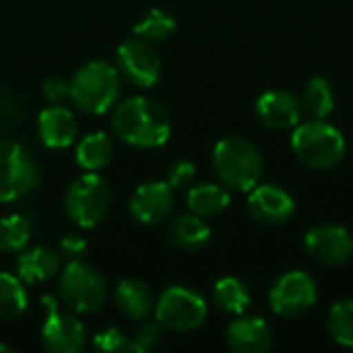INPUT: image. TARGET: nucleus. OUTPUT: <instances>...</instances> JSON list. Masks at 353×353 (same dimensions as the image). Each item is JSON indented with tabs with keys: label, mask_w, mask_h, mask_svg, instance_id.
Returning <instances> with one entry per match:
<instances>
[{
	"label": "nucleus",
	"mask_w": 353,
	"mask_h": 353,
	"mask_svg": "<svg viewBox=\"0 0 353 353\" xmlns=\"http://www.w3.org/2000/svg\"><path fill=\"white\" fill-rule=\"evenodd\" d=\"M112 128L126 145L155 149L168 143L172 134V120L163 105L149 97L134 95L116 108L112 116Z\"/></svg>",
	"instance_id": "obj_1"
},
{
	"label": "nucleus",
	"mask_w": 353,
	"mask_h": 353,
	"mask_svg": "<svg viewBox=\"0 0 353 353\" xmlns=\"http://www.w3.org/2000/svg\"><path fill=\"white\" fill-rule=\"evenodd\" d=\"M292 149L298 159L310 170L337 168L347 151L343 132L325 118H310L300 122L292 132Z\"/></svg>",
	"instance_id": "obj_2"
},
{
	"label": "nucleus",
	"mask_w": 353,
	"mask_h": 353,
	"mask_svg": "<svg viewBox=\"0 0 353 353\" xmlns=\"http://www.w3.org/2000/svg\"><path fill=\"white\" fill-rule=\"evenodd\" d=\"M213 168L223 186L250 192L263 178L265 161L259 147L244 137H225L213 147Z\"/></svg>",
	"instance_id": "obj_3"
},
{
	"label": "nucleus",
	"mask_w": 353,
	"mask_h": 353,
	"mask_svg": "<svg viewBox=\"0 0 353 353\" xmlns=\"http://www.w3.org/2000/svg\"><path fill=\"white\" fill-rule=\"evenodd\" d=\"M120 95V70L105 60L83 64L70 79L68 99L89 116H99L112 110Z\"/></svg>",
	"instance_id": "obj_4"
},
{
	"label": "nucleus",
	"mask_w": 353,
	"mask_h": 353,
	"mask_svg": "<svg viewBox=\"0 0 353 353\" xmlns=\"http://www.w3.org/2000/svg\"><path fill=\"white\" fill-rule=\"evenodd\" d=\"M58 294L68 310L77 314H91L103 306L108 285L99 271L83 261H70L60 275Z\"/></svg>",
	"instance_id": "obj_5"
},
{
	"label": "nucleus",
	"mask_w": 353,
	"mask_h": 353,
	"mask_svg": "<svg viewBox=\"0 0 353 353\" xmlns=\"http://www.w3.org/2000/svg\"><path fill=\"white\" fill-rule=\"evenodd\" d=\"M112 201L110 184L95 172L79 176L64 196V211L79 228L89 230L103 221Z\"/></svg>",
	"instance_id": "obj_6"
},
{
	"label": "nucleus",
	"mask_w": 353,
	"mask_h": 353,
	"mask_svg": "<svg viewBox=\"0 0 353 353\" xmlns=\"http://www.w3.org/2000/svg\"><path fill=\"white\" fill-rule=\"evenodd\" d=\"M155 319L161 327L178 333L199 329L207 321V302L194 290L184 285L168 288L155 302Z\"/></svg>",
	"instance_id": "obj_7"
},
{
	"label": "nucleus",
	"mask_w": 353,
	"mask_h": 353,
	"mask_svg": "<svg viewBox=\"0 0 353 353\" xmlns=\"http://www.w3.org/2000/svg\"><path fill=\"white\" fill-rule=\"evenodd\" d=\"M39 172L33 155L14 141H0V203H12L37 184Z\"/></svg>",
	"instance_id": "obj_8"
},
{
	"label": "nucleus",
	"mask_w": 353,
	"mask_h": 353,
	"mask_svg": "<svg viewBox=\"0 0 353 353\" xmlns=\"http://www.w3.org/2000/svg\"><path fill=\"white\" fill-rule=\"evenodd\" d=\"M319 300L314 279L304 271H288L269 290V304L277 316L296 319L306 314Z\"/></svg>",
	"instance_id": "obj_9"
},
{
	"label": "nucleus",
	"mask_w": 353,
	"mask_h": 353,
	"mask_svg": "<svg viewBox=\"0 0 353 353\" xmlns=\"http://www.w3.org/2000/svg\"><path fill=\"white\" fill-rule=\"evenodd\" d=\"M41 304L46 308V321L41 325V343L50 353H79L85 347L87 331L85 325L70 312L58 308L52 296H43Z\"/></svg>",
	"instance_id": "obj_10"
},
{
	"label": "nucleus",
	"mask_w": 353,
	"mask_h": 353,
	"mask_svg": "<svg viewBox=\"0 0 353 353\" xmlns=\"http://www.w3.org/2000/svg\"><path fill=\"white\" fill-rule=\"evenodd\" d=\"M116 64L120 74L134 87H153L161 72V60L147 39L130 37L120 43L116 52Z\"/></svg>",
	"instance_id": "obj_11"
},
{
	"label": "nucleus",
	"mask_w": 353,
	"mask_h": 353,
	"mask_svg": "<svg viewBox=\"0 0 353 353\" xmlns=\"http://www.w3.org/2000/svg\"><path fill=\"white\" fill-rule=\"evenodd\" d=\"M304 246L312 261L325 267H341L353 256L352 234L341 225H316L304 236Z\"/></svg>",
	"instance_id": "obj_12"
},
{
	"label": "nucleus",
	"mask_w": 353,
	"mask_h": 353,
	"mask_svg": "<svg viewBox=\"0 0 353 353\" xmlns=\"http://www.w3.org/2000/svg\"><path fill=\"white\" fill-rule=\"evenodd\" d=\"M130 213L143 225H157L165 221L174 209V190L168 182H145L130 196Z\"/></svg>",
	"instance_id": "obj_13"
},
{
	"label": "nucleus",
	"mask_w": 353,
	"mask_h": 353,
	"mask_svg": "<svg viewBox=\"0 0 353 353\" xmlns=\"http://www.w3.org/2000/svg\"><path fill=\"white\" fill-rule=\"evenodd\" d=\"M254 114L263 126L273 130H294L302 122L300 99L283 89L265 91L254 103Z\"/></svg>",
	"instance_id": "obj_14"
},
{
	"label": "nucleus",
	"mask_w": 353,
	"mask_h": 353,
	"mask_svg": "<svg viewBox=\"0 0 353 353\" xmlns=\"http://www.w3.org/2000/svg\"><path fill=\"white\" fill-rule=\"evenodd\" d=\"M294 199L275 184H256L248 192V213L263 225H283L294 215Z\"/></svg>",
	"instance_id": "obj_15"
},
{
	"label": "nucleus",
	"mask_w": 353,
	"mask_h": 353,
	"mask_svg": "<svg viewBox=\"0 0 353 353\" xmlns=\"http://www.w3.org/2000/svg\"><path fill=\"white\" fill-rule=\"evenodd\" d=\"M228 345L236 353H265L273 345V331L261 316L240 314L228 327Z\"/></svg>",
	"instance_id": "obj_16"
},
{
	"label": "nucleus",
	"mask_w": 353,
	"mask_h": 353,
	"mask_svg": "<svg viewBox=\"0 0 353 353\" xmlns=\"http://www.w3.org/2000/svg\"><path fill=\"white\" fill-rule=\"evenodd\" d=\"M79 132L77 118L60 103L43 108L37 116V134L50 149H66L74 143Z\"/></svg>",
	"instance_id": "obj_17"
},
{
	"label": "nucleus",
	"mask_w": 353,
	"mask_h": 353,
	"mask_svg": "<svg viewBox=\"0 0 353 353\" xmlns=\"http://www.w3.org/2000/svg\"><path fill=\"white\" fill-rule=\"evenodd\" d=\"M60 254L46 246H35L31 250H25L17 259V277L31 285L52 279L60 271Z\"/></svg>",
	"instance_id": "obj_18"
},
{
	"label": "nucleus",
	"mask_w": 353,
	"mask_h": 353,
	"mask_svg": "<svg viewBox=\"0 0 353 353\" xmlns=\"http://www.w3.org/2000/svg\"><path fill=\"white\" fill-rule=\"evenodd\" d=\"M116 306L118 310L132 321H145L153 308V294L149 285L141 279H122L116 288Z\"/></svg>",
	"instance_id": "obj_19"
},
{
	"label": "nucleus",
	"mask_w": 353,
	"mask_h": 353,
	"mask_svg": "<svg viewBox=\"0 0 353 353\" xmlns=\"http://www.w3.org/2000/svg\"><path fill=\"white\" fill-rule=\"evenodd\" d=\"M168 236H170L172 244L182 248V250H199V248H203L209 242L211 228L205 223V217L188 213V215L176 217L170 223Z\"/></svg>",
	"instance_id": "obj_20"
},
{
	"label": "nucleus",
	"mask_w": 353,
	"mask_h": 353,
	"mask_svg": "<svg viewBox=\"0 0 353 353\" xmlns=\"http://www.w3.org/2000/svg\"><path fill=\"white\" fill-rule=\"evenodd\" d=\"M114 157V141L105 132H91L77 145V165L85 172L103 170Z\"/></svg>",
	"instance_id": "obj_21"
},
{
	"label": "nucleus",
	"mask_w": 353,
	"mask_h": 353,
	"mask_svg": "<svg viewBox=\"0 0 353 353\" xmlns=\"http://www.w3.org/2000/svg\"><path fill=\"white\" fill-rule=\"evenodd\" d=\"M230 203H232V196H230L228 188H223L221 184L192 186L186 196V205H188L190 213H194L199 217H215V215L223 213L230 207Z\"/></svg>",
	"instance_id": "obj_22"
},
{
	"label": "nucleus",
	"mask_w": 353,
	"mask_h": 353,
	"mask_svg": "<svg viewBox=\"0 0 353 353\" xmlns=\"http://www.w3.org/2000/svg\"><path fill=\"white\" fill-rule=\"evenodd\" d=\"M213 300L219 310L240 316L252 302L248 285L238 277H221L213 288Z\"/></svg>",
	"instance_id": "obj_23"
},
{
	"label": "nucleus",
	"mask_w": 353,
	"mask_h": 353,
	"mask_svg": "<svg viewBox=\"0 0 353 353\" xmlns=\"http://www.w3.org/2000/svg\"><path fill=\"white\" fill-rule=\"evenodd\" d=\"M300 105L302 112L310 114V118H327L335 108V93L331 83L323 77H312L302 89Z\"/></svg>",
	"instance_id": "obj_24"
},
{
	"label": "nucleus",
	"mask_w": 353,
	"mask_h": 353,
	"mask_svg": "<svg viewBox=\"0 0 353 353\" xmlns=\"http://www.w3.org/2000/svg\"><path fill=\"white\" fill-rule=\"evenodd\" d=\"M27 308V292L17 275L0 271V321L19 319Z\"/></svg>",
	"instance_id": "obj_25"
},
{
	"label": "nucleus",
	"mask_w": 353,
	"mask_h": 353,
	"mask_svg": "<svg viewBox=\"0 0 353 353\" xmlns=\"http://www.w3.org/2000/svg\"><path fill=\"white\" fill-rule=\"evenodd\" d=\"M31 238V221L21 215L12 213L0 219V250L4 252H21Z\"/></svg>",
	"instance_id": "obj_26"
},
{
	"label": "nucleus",
	"mask_w": 353,
	"mask_h": 353,
	"mask_svg": "<svg viewBox=\"0 0 353 353\" xmlns=\"http://www.w3.org/2000/svg\"><path fill=\"white\" fill-rule=\"evenodd\" d=\"M327 327L335 343L353 347V300L335 302L327 316Z\"/></svg>",
	"instance_id": "obj_27"
},
{
	"label": "nucleus",
	"mask_w": 353,
	"mask_h": 353,
	"mask_svg": "<svg viewBox=\"0 0 353 353\" xmlns=\"http://www.w3.org/2000/svg\"><path fill=\"white\" fill-rule=\"evenodd\" d=\"M176 31V19L161 10V8H153L149 10L137 25H134V35L147 41H161L168 39L172 33Z\"/></svg>",
	"instance_id": "obj_28"
},
{
	"label": "nucleus",
	"mask_w": 353,
	"mask_h": 353,
	"mask_svg": "<svg viewBox=\"0 0 353 353\" xmlns=\"http://www.w3.org/2000/svg\"><path fill=\"white\" fill-rule=\"evenodd\" d=\"M93 347L103 353L130 352V339L116 327H110L93 337Z\"/></svg>",
	"instance_id": "obj_29"
},
{
	"label": "nucleus",
	"mask_w": 353,
	"mask_h": 353,
	"mask_svg": "<svg viewBox=\"0 0 353 353\" xmlns=\"http://www.w3.org/2000/svg\"><path fill=\"white\" fill-rule=\"evenodd\" d=\"M159 341H161V323L157 319L147 321L137 329L134 337L130 339V352H149Z\"/></svg>",
	"instance_id": "obj_30"
},
{
	"label": "nucleus",
	"mask_w": 353,
	"mask_h": 353,
	"mask_svg": "<svg viewBox=\"0 0 353 353\" xmlns=\"http://www.w3.org/2000/svg\"><path fill=\"white\" fill-rule=\"evenodd\" d=\"M196 176V168L190 161H176L170 170H168V184L172 190H186L192 186Z\"/></svg>",
	"instance_id": "obj_31"
},
{
	"label": "nucleus",
	"mask_w": 353,
	"mask_h": 353,
	"mask_svg": "<svg viewBox=\"0 0 353 353\" xmlns=\"http://www.w3.org/2000/svg\"><path fill=\"white\" fill-rule=\"evenodd\" d=\"M41 93H43L46 101H50V103H62L64 99H68L70 81H66L62 77H50V79H46V83L41 87Z\"/></svg>",
	"instance_id": "obj_32"
},
{
	"label": "nucleus",
	"mask_w": 353,
	"mask_h": 353,
	"mask_svg": "<svg viewBox=\"0 0 353 353\" xmlns=\"http://www.w3.org/2000/svg\"><path fill=\"white\" fill-rule=\"evenodd\" d=\"M85 254H87L85 238H81L79 234H70V236L62 238V242H60V256H64L68 263L70 261H83Z\"/></svg>",
	"instance_id": "obj_33"
},
{
	"label": "nucleus",
	"mask_w": 353,
	"mask_h": 353,
	"mask_svg": "<svg viewBox=\"0 0 353 353\" xmlns=\"http://www.w3.org/2000/svg\"><path fill=\"white\" fill-rule=\"evenodd\" d=\"M0 352L12 353V347H10V345H4V343H0Z\"/></svg>",
	"instance_id": "obj_34"
}]
</instances>
